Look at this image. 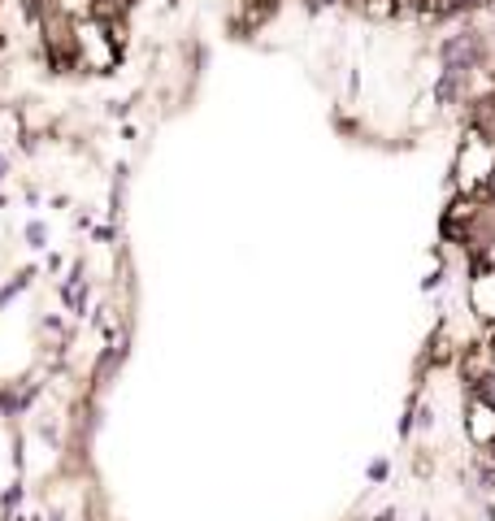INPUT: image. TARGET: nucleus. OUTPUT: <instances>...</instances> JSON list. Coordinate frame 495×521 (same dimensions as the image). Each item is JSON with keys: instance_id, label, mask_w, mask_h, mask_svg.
Listing matches in <instances>:
<instances>
[{"instance_id": "nucleus-1", "label": "nucleus", "mask_w": 495, "mask_h": 521, "mask_svg": "<svg viewBox=\"0 0 495 521\" xmlns=\"http://www.w3.org/2000/svg\"><path fill=\"white\" fill-rule=\"evenodd\" d=\"M439 57H443V70H448V74H474V70L483 65V57H487V39L465 27V31L448 35V39L439 44Z\"/></svg>"}, {"instance_id": "nucleus-2", "label": "nucleus", "mask_w": 495, "mask_h": 521, "mask_svg": "<svg viewBox=\"0 0 495 521\" xmlns=\"http://www.w3.org/2000/svg\"><path fill=\"white\" fill-rule=\"evenodd\" d=\"M369 478L383 483V478H387V460H374V465H369Z\"/></svg>"}, {"instance_id": "nucleus-3", "label": "nucleus", "mask_w": 495, "mask_h": 521, "mask_svg": "<svg viewBox=\"0 0 495 521\" xmlns=\"http://www.w3.org/2000/svg\"><path fill=\"white\" fill-rule=\"evenodd\" d=\"M27 239H35V248H39V244H44V227H39V222H35V227L27 230Z\"/></svg>"}, {"instance_id": "nucleus-4", "label": "nucleus", "mask_w": 495, "mask_h": 521, "mask_svg": "<svg viewBox=\"0 0 495 521\" xmlns=\"http://www.w3.org/2000/svg\"><path fill=\"white\" fill-rule=\"evenodd\" d=\"M4 174H9V161H4V157H0V178H4Z\"/></svg>"}]
</instances>
